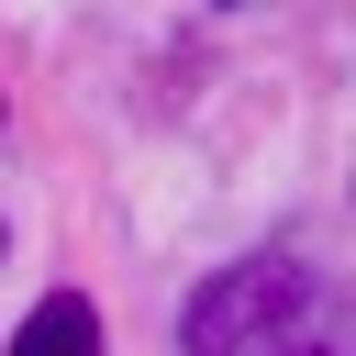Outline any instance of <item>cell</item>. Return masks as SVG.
<instances>
[{"label":"cell","mask_w":356,"mask_h":356,"mask_svg":"<svg viewBox=\"0 0 356 356\" xmlns=\"http://www.w3.org/2000/svg\"><path fill=\"white\" fill-rule=\"evenodd\" d=\"M267 356H334V345H312V334H289V345H267Z\"/></svg>","instance_id":"3957f363"},{"label":"cell","mask_w":356,"mask_h":356,"mask_svg":"<svg viewBox=\"0 0 356 356\" xmlns=\"http://www.w3.org/2000/svg\"><path fill=\"white\" fill-rule=\"evenodd\" d=\"M0 111H11V100H0Z\"/></svg>","instance_id":"5b68a950"},{"label":"cell","mask_w":356,"mask_h":356,"mask_svg":"<svg viewBox=\"0 0 356 356\" xmlns=\"http://www.w3.org/2000/svg\"><path fill=\"white\" fill-rule=\"evenodd\" d=\"M300 312H312V278H300L289 256H245V267H222V278L189 300L178 345H189V356H267V345L300 334Z\"/></svg>","instance_id":"6da1fadb"},{"label":"cell","mask_w":356,"mask_h":356,"mask_svg":"<svg viewBox=\"0 0 356 356\" xmlns=\"http://www.w3.org/2000/svg\"><path fill=\"white\" fill-rule=\"evenodd\" d=\"M0 256H11V222H0Z\"/></svg>","instance_id":"277c9868"},{"label":"cell","mask_w":356,"mask_h":356,"mask_svg":"<svg viewBox=\"0 0 356 356\" xmlns=\"http://www.w3.org/2000/svg\"><path fill=\"white\" fill-rule=\"evenodd\" d=\"M0 356H100V300H89V289H44V300L11 323Z\"/></svg>","instance_id":"7a4b0ae2"}]
</instances>
